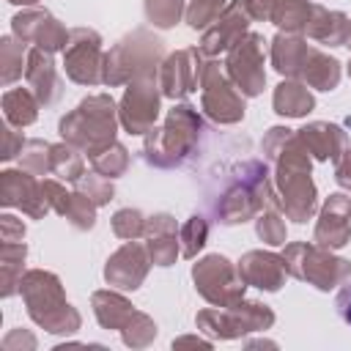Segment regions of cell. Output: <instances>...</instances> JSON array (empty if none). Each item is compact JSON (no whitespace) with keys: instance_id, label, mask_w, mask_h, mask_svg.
I'll list each match as a JSON object with an SVG mask.
<instances>
[{"instance_id":"cell-1","label":"cell","mask_w":351,"mask_h":351,"mask_svg":"<svg viewBox=\"0 0 351 351\" xmlns=\"http://www.w3.org/2000/svg\"><path fill=\"white\" fill-rule=\"evenodd\" d=\"M335 310H337V315L351 326V280L337 291V296H335Z\"/></svg>"}]
</instances>
